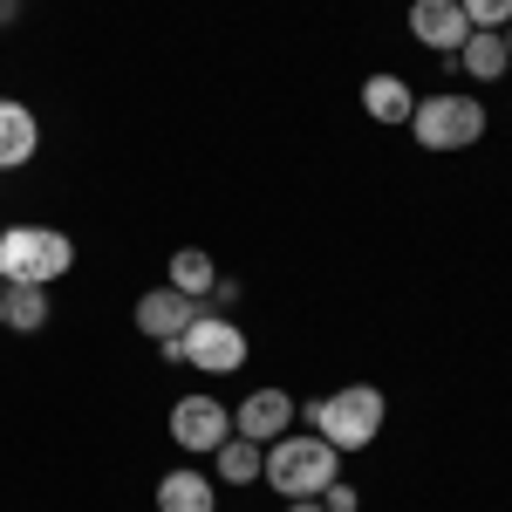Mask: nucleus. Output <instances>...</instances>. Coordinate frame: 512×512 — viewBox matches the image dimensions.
Segmentation results:
<instances>
[{
  "mask_svg": "<svg viewBox=\"0 0 512 512\" xmlns=\"http://www.w3.org/2000/svg\"><path fill=\"white\" fill-rule=\"evenodd\" d=\"M260 478L274 485L280 499H321V492L342 478V451H335L328 437H315V431H287V437L267 444Z\"/></svg>",
  "mask_w": 512,
  "mask_h": 512,
  "instance_id": "nucleus-1",
  "label": "nucleus"
},
{
  "mask_svg": "<svg viewBox=\"0 0 512 512\" xmlns=\"http://www.w3.org/2000/svg\"><path fill=\"white\" fill-rule=\"evenodd\" d=\"M315 437H328L335 451H369L376 437H383V417H390V403L376 383H342L335 396H315L308 410H301Z\"/></svg>",
  "mask_w": 512,
  "mask_h": 512,
  "instance_id": "nucleus-2",
  "label": "nucleus"
},
{
  "mask_svg": "<svg viewBox=\"0 0 512 512\" xmlns=\"http://www.w3.org/2000/svg\"><path fill=\"white\" fill-rule=\"evenodd\" d=\"M76 267V239L55 226H7L0 233V280L7 287H48Z\"/></svg>",
  "mask_w": 512,
  "mask_h": 512,
  "instance_id": "nucleus-3",
  "label": "nucleus"
},
{
  "mask_svg": "<svg viewBox=\"0 0 512 512\" xmlns=\"http://www.w3.org/2000/svg\"><path fill=\"white\" fill-rule=\"evenodd\" d=\"M158 349H164V362L198 369V376H239L246 369V328L233 315H198L185 335H171Z\"/></svg>",
  "mask_w": 512,
  "mask_h": 512,
  "instance_id": "nucleus-4",
  "label": "nucleus"
},
{
  "mask_svg": "<svg viewBox=\"0 0 512 512\" xmlns=\"http://www.w3.org/2000/svg\"><path fill=\"white\" fill-rule=\"evenodd\" d=\"M410 137H417V151H465V144L485 137V103H478V96H458V89L417 96Z\"/></svg>",
  "mask_w": 512,
  "mask_h": 512,
  "instance_id": "nucleus-5",
  "label": "nucleus"
},
{
  "mask_svg": "<svg viewBox=\"0 0 512 512\" xmlns=\"http://www.w3.org/2000/svg\"><path fill=\"white\" fill-rule=\"evenodd\" d=\"M226 437H233V410L219 396L198 390V396H178L171 403V444L178 451H219Z\"/></svg>",
  "mask_w": 512,
  "mask_h": 512,
  "instance_id": "nucleus-6",
  "label": "nucleus"
},
{
  "mask_svg": "<svg viewBox=\"0 0 512 512\" xmlns=\"http://www.w3.org/2000/svg\"><path fill=\"white\" fill-rule=\"evenodd\" d=\"M410 35L424 41L431 55H458L465 35H472V21H465L458 0H410Z\"/></svg>",
  "mask_w": 512,
  "mask_h": 512,
  "instance_id": "nucleus-7",
  "label": "nucleus"
},
{
  "mask_svg": "<svg viewBox=\"0 0 512 512\" xmlns=\"http://www.w3.org/2000/svg\"><path fill=\"white\" fill-rule=\"evenodd\" d=\"M198 315H205V308H198L192 294H178V287H151V294H137V335H151V342L185 335Z\"/></svg>",
  "mask_w": 512,
  "mask_h": 512,
  "instance_id": "nucleus-8",
  "label": "nucleus"
},
{
  "mask_svg": "<svg viewBox=\"0 0 512 512\" xmlns=\"http://www.w3.org/2000/svg\"><path fill=\"white\" fill-rule=\"evenodd\" d=\"M287 424H294V396H287V390H253V396L233 410V431L253 437V444H274V437H287Z\"/></svg>",
  "mask_w": 512,
  "mask_h": 512,
  "instance_id": "nucleus-9",
  "label": "nucleus"
},
{
  "mask_svg": "<svg viewBox=\"0 0 512 512\" xmlns=\"http://www.w3.org/2000/svg\"><path fill=\"white\" fill-rule=\"evenodd\" d=\"M41 151V123L28 103H14V96H0V171H21V164Z\"/></svg>",
  "mask_w": 512,
  "mask_h": 512,
  "instance_id": "nucleus-10",
  "label": "nucleus"
},
{
  "mask_svg": "<svg viewBox=\"0 0 512 512\" xmlns=\"http://www.w3.org/2000/svg\"><path fill=\"white\" fill-rule=\"evenodd\" d=\"M158 512H219V485L192 465H178L158 478Z\"/></svg>",
  "mask_w": 512,
  "mask_h": 512,
  "instance_id": "nucleus-11",
  "label": "nucleus"
},
{
  "mask_svg": "<svg viewBox=\"0 0 512 512\" xmlns=\"http://www.w3.org/2000/svg\"><path fill=\"white\" fill-rule=\"evenodd\" d=\"M451 62H458V69H465L472 82H499V76L512 69L506 35H499V28H472V35H465V48H458Z\"/></svg>",
  "mask_w": 512,
  "mask_h": 512,
  "instance_id": "nucleus-12",
  "label": "nucleus"
},
{
  "mask_svg": "<svg viewBox=\"0 0 512 512\" xmlns=\"http://www.w3.org/2000/svg\"><path fill=\"white\" fill-rule=\"evenodd\" d=\"M362 110L376 123H410V110H417V89L403 76H369L362 82Z\"/></svg>",
  "mask_w": 512,
  "mask_h": 512,
  "instance_id": "nucleus-13",
  "label": "nucleus"
},
{
  "mask_svg": "<svg viewBox=\"0 0 512 512\" xmlns=\"http://www.w3.org/2000/svg\"><path fill=\"white\" fill-rule=\"evenodd\" d=\"M0 328L41 335L48 328V287H0Z\"/></svg>",
  "mask_w": 512,
  "mask_h": 512,
  "instance_id": "nucleus-14",
  "label": "nucleus"
},
{
  "mask_svg": "<svg viewBox=\"0 0 512 512\" xmlns=\"http://www.w3.org/2000/svg\"><path fill=\"white\" fill-rule=\"evenodd\" d=\"M164 287H178V294L205 301V294L219 287V260H212L205 246H178V253H171V280H164Z\"/></svg>",
  "mask_w": 512,
  "mask_h": 512,
  "instance_id": "nucleus-15",
  "label": "nucleus"
},
{
  "mask_svg": "<svg viewBox=\"0 0 512 512\" xmlns=\"http://www.w3.org/2000/svg\"><path fill=\"white\" fill-rule=\"evenodd\" d=\"M212 458H219V485H260V465H267V444H253V437H226V444H219V451H212Z\"/></svg>",
  "mask_w": 512,
  "mask_h": 512,
  "instance_id": "nucleus-16",
  "label": "nucleus"
},
{
  "mask_svg": "<svg viewBox=\"0 0 512 512\" xmlns=\"http://www.w3.org/2000/svg\"><path fill=\"white\" fill-rule=\"evenodd\" d=\"M458 7H465L472 28H506L512 21V0H458Z\"/></svg>",
  "mask_w": 512,
  "mask_h": 512,
  "instance_id": "nucleus-17",
  "label": "nucleus"
},
{
  "mask_svg": "<svg viewBox=\"0 0 512 512\" xmlns=\"http://www.w3.org/2000/svg\"><path fill=\"white\" fill-rule=\"evenodd\" d=\"M321 506H328V512H362V492H355L349 478H335V485L321 492Z\"/></svg>",
  "mask_w": 512,
  "mask_h": 512,
  "instance_id": "nucleus-18",
  "label": "nucleus"
},
{
  "mask_svg": "<svg viewBox=\"0 0 512 512\" xmlns=\"http://www.w3.org/2000/svg\"><path fill=\"white\" fill-rule=\"evenodd\" d=\"M287 512H328L321 499H287Z\"/></svg>",
  "mask_w": 512,
  "mask_h": 512,
  "instance_id": "nucleus-19",
  "label": "nucleus"
},
{
  "mask_svg": "<svg viewBox=\"0 0 512 512\" xmlns=\"http://www.w3.org/2000/svg\"><path fill=\"white\" fill-rule=\"evenodd\" d=\"M14 14H21V0H0V28H7V21H14Z\"/></svg>",
  "mask_w": 512,
  "mask_h": 512,
  "instance_id": "nucleus-20",
  "label": "nucleus"
},
{
  "mask_svg": "<svg viewBox=\"0 0 512 512\" xmlns=\"http://www.w3.org/2000/svg\"><path fill=\"white\" fill-rule=\"evenodd\" d=\"M499 35H506V55H512V21H506V28H499Z\"/></svg>",
  "mask_w": 512,
  "mask_h": 512,
  "instance_id": "nucleus-21",
  "label": "nucleus"
},
{
  "mask_svg": "<svg viewBox=\"0 0 512 512\" xmlns=\"http://www.w3.org/2000/svg\"><path fill=\"white\" fill-rule=\"evenodd\" d=\"M0 287H7V280H0Z\"/></svg>",
  "mask_w": 512,
  "mask_h": 512,
  "instance_id": "nucleus-22",
  "label": "nucleus"
}]
</instances>
